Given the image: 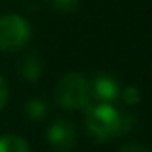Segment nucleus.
Segmentation results:
<instances>
[{"label":"nucleus","instance_id":"f257e3e1","mask_svg":"<svg viewBox=\"0 0 152 152\" xmlns=\"http://www.w3.org/2000/svg\"><path fill=\"white\" fill-rule=\"evenodd\" d=\"M131 126H133V120L129 115L117 112L106 103L94 106L87 115V129L99 142L122 134L124 131L131 129Z\"/></svg>","mask_w":152,"mask_h":152},{"label":"nucleus","instance_id":"f03ea898","mask_svg":"<svg viewBox=\"0 0 152 152\" xmlns=\"http://www.w3.org/2000/svg\"><path fill=\"white\" fill-rule=\"evenodd\" d=\"M55 97L57 103L64 108L69 110L83 108L90 99V85L80 73H69L58 81Z\"/></svg>","mask_w":152,"mask_h":152},{"label":"nucleus","instance_id":"7ed1b4c3","mask_svg":"<svg viewBox=\"0 0 152 152\" xmlns=\"http://www.w3.org/2000/svg\"><path fill=\"white\" fill-rule=\"evenodd\" d=\"M30 25L18 14L0 16V51H14L23 48L30 39Z\"/></svg>","mask_w":152,"mask_h":152},{"label":"nucleus","instance_id":"20e7f679","mask_svg":"<svg viewBox=\"0 0 152 152\" xmlns=\"http://www.w3.org/2000/svg\"><path fill=\"white\" fill-rule=\"evenodd\" d=\"M46 136H48L50 145L58 152H67L75 147L76 133H75V127L67 120H55L50 126Z\"/></svg>","mask_w":152,"mask_h":152},{"label":"nucleus","instance_id":"39448f33","mask_svg":"<svg viewBox=\"0 0 152 152\" xmlns=\"http://www.w3.org/2000/svg\"><path fill=\"white\" fill-rule=\"evenodd\" d=\"M92 92L96 96V99L99 101H113L118 94V85L112 76L108 75H97L92 81Z\"/></svg>","mask_w":152,"mask_h":152},{"label":"nucleus","instance_id":"423d86ee","mask_svg":"<svg viewBox=\"0 0 152 152\" xmlns=\"http://www.w3.org/2000/svg\"><path fill=\"white\" fill-rule=\"evenodd\" d=\"M18 71H20V75L23 76L25 80L36 81L39 76H41V73H42V64H41L39 55L34 53V51L23 55L21 60L18 62Z\"/></svg>","mask_w":152,"mask_h":152},{"label":"nucleus","instance_id":"0eeeda50","mask_svg":"<svg viewBox=\"0 0 152 152\" xmlns=\"http://www.w3.org/2000/svg\"><path fill=\"white\" fill-rule=\"evenodd\" d=\"M0 152H28V145L21 136L2 134L0 136Z\"/></svg>","mask_w":152,"mask_h":152},{"label":"nucleus","instance_id":"6e6552de","mask_svg":"<svg viewBox=\"0 0 152 152\" xmlns=\"http://www.w3.org/2000/svg\"><path fill=\"white\" fill-rule=\"evenodd\" d=\"M25 113L32 120H39L46 113V104L42 101H39V99H30L27 103V106H25Z\"/></svg>","mask_w":152,"mask_h":152},{"label":"nucleus","instance_id":"1a4fd4ad","mask_svg":"<svg viewBox=\"0 0 152 152\" xmlns=\"http://www.w3.org/2000/svg\"><path fill=\"white\" fill-rule=\"evenodd\" d=\"M48 2H50L51 9L57 12H73L78 7L80 0H48Z\"/></svg>","mask_w":152,"mask_h":152},{"label":"nucleus","instance_id":"9d476101","mask_svg":"<svg viewBox=\"0 0 152 152\" xmlns=\"http://www.w3.org/2000/svg\"><path fill=\"white\" fill-rule=\"evenodd\" d=\"M122 99L127 103V104H136L140 101V92L136 87H126L122 90Z\"/></svg>","mask_w":152,"mask_h":152},{"label":"nucleus","instance_id":"9b49d317","mask_svg":"<svg viewBox=\"0 0 152 152\" xmlns=\"http://www.w3.org/2000/svg\"><path fill=\"white\" fill-rule=\"evenodd\" d=\"M7 96H9V90H7V85H5V80L0 76V108L7 103Z\"/></svg>","mask_w":152,"mask_h":152},{"label":"nucleus","instance_id":"f8f14e48","mask_svg":"<svg viewBox=\"0 0 152 152\" xmlns=\"http://www.w3.org/2000/svg\"><path fill=\"white\" fill-rule=\"evenodd\" d=\"M120 152H147V149H143L138 143H127V145H124L120 149Z\"/></svg>","mask_w":152,"mask_h":152}]
</instances>
